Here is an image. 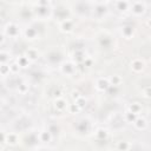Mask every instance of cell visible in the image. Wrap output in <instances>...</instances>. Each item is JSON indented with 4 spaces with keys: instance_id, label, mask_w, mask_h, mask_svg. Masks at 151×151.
Masks as SVG:
<instances>
[{
    "instance_id": "6da1fadb",
    "label": "cell",
    "mask_w": 151,
    "mask_h": 151,
    "mask_svg": "<svg viewBox=\"0 0 151 151\" xmlns=\"http://www.w3.org/2000/svg\"><path fill=\"white\" fill-rule=\"evenodd\" d=\"M144 67H145V63L142 59H134L131 63V68L134 72H142L144 70Z\"/></svg>"
},
{
    "instance_id": "7a4b0ae2",
    "label": "cell",
    "mask_w": 151,
    "mask_h": 151,
    "mask_svg": "<svg viewBox=\"0 0 151 151\" xmlns=\"http://www.w3.org/2000/svg\"><path fill=\"white\" fill-rule=\"evenodd\" d=\"M132 12L137 15L139 14H143L145 12V4L144 2H140V1H136L132 4Z\"/></svg>"
},
{
    "instance_id": "3957f363",
    "label": "cell",
    "mask_w": 151,
    "mask_h": 151,
    "mask_svg": "<svg viewBox=\"0 0 151 151\" xmlns=\"http://www.w3.org/2000/svg\"><path fill=\"white\" fill-rule=\"evenodd\" d=\"M5 31H6V34L7 35H9V37H17L18 35V33H19V28H18V26L15 25V24H8L7 26H6V28H5Z\"/></svg>"
},
{
    "instance_id": "277c9868",
    "label": "cell",
    "mask_w": 151,
    "mask_h": 151,
    "mask_svg": "<svg viewBox=\"0 0 151 151\" xmlns=\"http://www.w3.org/2000/svg\"><path fill=\"white\" fill-rule=\"evenodd\" d=\"M60 29H61L63 32H66V33L71 32V31L73 29V21L70 20V19L63 20L61 24H60Z\"/></svg>"
},
{
    "instance_id": "5b68a950",
    "label": "cell",
    "mask_w": 151,
    "mask_h": 151,
    "mask_svg": "<svg viewBox=\"0 0 151 151\" xmlns=\"http://www.w3.org/2000/svg\"><path fill=\"white\" fill-rule=\"evenodd\" d=\"M96 85H97V88L99 91H105V90H107L110 87V84H109L107 78H99L97 80V84Z\"/></svg>"
},
{
    "instance_id": "8992f818",
    "label": "cell",
    "mask_w": 151,
    "mask_h": 151,
    "mask_svg": "<svg viewBox=\"0 0 151 151\" xmlns=\"http://www.w3.org/2000/svg\"><path fill=\"white\" fill-rule=\"evenodd\" d=\"M18 142H19V137L17 133H6L5 143H7L8 145H15Z\"/></svg>"
},
{
    "instance_id": "52a82bcc",
    "label": "cell",
    "mask_w": 151,
    "mask_h": 151,
    "mask_svg": "<svg viewBox=\"0 0 151 151\" xmlns=\"http://www.w3.org/2000/svg\"><path fill=\"white\" fill-rule=\"evenodd\" d=\"M54 106H55V109L58 111H64L67 107V103H66V100L64 98L60 97V98H57L54 100Z\"/></svg>"
},
{
    "instance_id": "ba28073f",
    "label": "cell",
    "mask_w": 151,
    "mask_h": 151,
    "mask_svg": "<svg viewBox=\"0 0 151 151\" xmlns=\"http://www.w3.org/2000/svg\"><path fill=\"white\" fill-rule=\"evenodd\" d=\"M134 126L137 130H144L146 127V120L145 118H142V117H138L136 120H134Z\"/></svg>"
},
{
    "instance_id": "9c48e42d",
    "label": "cell",
    "mask_w": 151,
    "mask_h": 151,
    "mask_svg": "<svg viewBox=\"0 0 151 151\" xmlns=\"http://www.w3.org/2000/svg\"><path fill=\"white\" fill-rule=\"evenodd\" d=\"M26 57L28 60H35L39 57V52L35 48H28L26 52Z\"/></svg>"
},
{
    "instance_id": "30bf717a",
    "label": "cell",
    "mask_w": 151,
    "mask_h": 151,
    "mask_svg": "<svg viewBox=\"0 0 151 151\" xmlns=\"http://www.w3.org/2000/svg\"><path fill=\"white\" fill-rule=\"evenodd\" d=\"M107 80H109L110 86H118V85H120V83H122V78H120L118 74L111 76V77H110Z\"/></svg>"
},
{
    "instance_id": "8fae6325",
    "label": "cell",
    "mask_w": 151,
    "mask_h": 151,
    "mask_svg": "<svg viewBox=\"0 0 151 151\" xmlns=\"http://www.w3.org/2000/svg\"><path fill=\"white\" fill-rule=\"evenodd\" d=\"M107 136H109V132H107V130H105V129H98L97 132H96V138L99 139V140L106 139Z\"/></svg>"
},
{
    "instance_id": "7c38bea8",
    "label": "cell",
    "mask_w": 151,
    "mask_h": 151,
    "mask_svg": "<svg viewBox=\"0 0 151 151\" xmlns=\"http://www.w3.org/2000/svg\"><path fill=\"white\" fill-rule=\"evenodd\" d=\"M140 111H142V105H140L139 103H132V104L129 106V112H131V113L138 114Z\"/></svg>"
},
{
    "instance_id": "4fadbf2b",
    "label": "cell",
    "mask_w": 151,
    "mask_h": 151,
    "mask_svg": "<svg viewBox=\"0 0 151 151\" xmlns=\"http://www.w3.org/2000/svg\"><path fill=\"white\" fill-rule=\"evenodd\" d=\"M17 64L19 65V67H27V66H28V64H29V60L27 59V57H26V55H21V57H19V58H18Z\"/></svg>"
},
{
    "instance_id": "5bb4252c",
    "label": "cell",
    "mask_w": 151,
    "mask_h": 151,
    "mask_svg": "<svg viewBox=\"0 0 151 151\" xmlns=\"http://www.w3.org/2000/svg\"><path fill=\"white\" fill-rule=\"evenodd\" d=\"M73 66H72V64H70V63H64L63 65H61V71L64 72V73H66V74H72L73 73Z\"/></svg>"
},
{
    "instance_id": "9a60e30c",
    "label": "cell",
    "mask_w": 151,
    "mask_h": 151,
    "mask_svg": "<svg viewBox=\"0 0 151 151\" xmlns=\"http://www.w3.org/2000/svg\"><path fill=\"white\" fill-rule=\"evenodd\" d=\"M130 149V144L129 142H125V140H120L117 143V150L118 151H127Z\"/></svg>"
},
{
    "instance_id": "2e32d148",
    "label": "cell",
    "mask_w": 151,
    "mask_h": 151,
    "mask_svg": "<svg viewBox=\"0 0 151 151\" xmlns=\"http://www.w3.org/2000/svg\"><path fill=\"white\" fill-rule=\"evenodd\" d=\"M123 35L126 38V39H130L132 35H133V28L131 26H125L123 28Z\"/></svg>"
},
{
    "instance_id": "e0dca14e",
    "label": "cell",
    "mask_w": 151,
    "mask_h": 151,
    "mask_svg": "<svg viewBox=\"0 0 151 151\" xmlns=\"http://www.w3.org/2000/svg\"><path fill=\"white\" fill-rule=\"evenodd\" d=\"M39 138H40L41 142H50L51 138H52V136H51V133L48 131H41L39 133Z\"/></svg>"
},
{
    "instance_id": "ac0fdd59",
    "label": "cell",
    "mask_w": 151,
    "mask_h": 151,
    "mask_svg": "<svg viewBox=\"0 0 151 151\" xmlns=\"http://www.w3.org/2000/svg\"><path fill=\"white\" fill-rule=\"evenodd\" d=\"M25 35H26V38H28V39H34L35 35H37V31H35L34 28L29 27V28H27V29L25 31Z\"/></svg>"
},
{
    "instance_id": "d6986e66",
    "label": "cell",
    "mask_w": 151,
    "mask_h": 151,
    "mask_svg": "<svg viewBox=\"0 0 151 151\" xmlns=\"http://www.w3.org/2000/svg\"><path fill=\"white\" fill-rule=\"evenodd\" d=\"M137 118H138V114H134V113H131V112L125 113V120L129 122V123H134V120Z\"/></svg>"
},
{
    "instance_id": "ffe728a7",
    "label": "cell",
    "mask_w": 151,
    "mask_h": 151,
    "mask_svg": "<svg viewBox=\"0 0 151 151\" xmlns=\"http://www.w3.org/2000/svg\"><path fill=\"white\" fill-rule=\"evenodd\" d=\"M9 59V54L5 51H0V64H6Z\"/></svg>"
},
{
    "instance_id": "44dd1931",
    "label": "cell",
    "mask_w": 151,
    "mask_h": 151,
    "mask_svg": "<svg viewBox=\"0 0 151 151\" xmlns=\"http://www.w3.org/2000/svg\"><path fill=\"white\" fill-rule=\"evenodd\" d=\"M7 73H9V65L0 64V74L1 76H6Z\"/></svg>"
},
{
    "instance_id": "7402d4cb",
    "label": "cell",
    "mask_w": 151,
    "mask_h": 151,
    "mask_svg": "<svg viewBox=\"0 0 151 151\" xmlns=\"http://www.w3.org/2000/svg\"><path fill=\"white\" fill-rule=\"evenodd\" d=\"M129 6H130V2H127V1H118L117 2L118 9H126Z\"/></svg>"
},
{
    "instance_id": "603a6c76",
    "label": "cell",
    "mask_w": 151,
    "mask_h": 151,
    "mask_svg": "<svg viewBox=\"0 0 151 151\" xmlns=\"http://www.w3.org/2000/svg\"><path fill=\"white\" fill-rule=\"evenodd\" d=\"M19 70H20V67H19V65H18L17 63H13V64L9 65V72H12V73H18Z\"/></svg>"
},
{
    "instance_id": "cb8c5ba5",
    "label": "cell",
    "mask_w": 151,
    "mask_h": 151,
    "mask_svg": "<svg viewBox=\"0 0 151 151\" xmlns=\"http://www.w3.org/2000/svg\"><path fill=\"white\" fill-rule=\"evenodd\" d=\"M80 109L78 107V105L74 103V104H70L68 105V111H70V113H77L78 111H79Z\"/></svg>"
},
{
    "instance_id": "d4e9b609",
    "label": "cell",
    "mask_w": 151,
    "mask_h": 151,
    "mask_svg": "<svg viewBox=\"0 0 151 151\" xmlns=\"http://www.w3.org/2000/svg\"><path fill=\"white\" fill-rule=\"evenodd\" d=\"M74 103L78 105V107H79V109H83V107L85 106V103H86V100H85V98H84V97H80V98H79V99H77Z\"/></svg>"
},
{
    "instance_id": "484cf974",
    "label": "cell",
    "mask_w": 151,
    "mask_h": 151,
    "mask_svg": "<svg viewBox=\"0 0 151 151\" xmlns=\"http://www.w3.org/2000/svg\"><path fill=\"white\" fill-rule=\"evenodd\" d=\"M27 91H28V85H26V84H21V85H19V92L25 93V92H27Z\"/></svg>"
},
{
    "instance_id": "4316f807",
    "label": "cell",
    "mask_w": 151,
    "mask_h": 151,
    "mask_svg": "<svg viewBox=\"0 0 151 151\" xmlns=\"http://www.w3.org/2000/svg\"><path fill=\"white\" fill-rule=\"evenodd\" d=\"M80 97H83V96H81L78 91H73V92H72V98H73V100H74V101H76L77 99H79Z\"/></svg>"
},
{
    "instance_id": "83f0119b",
    "label": "cell",
    "mask_w": 151,
    "mask_h": 151,
    "mask_svg": "<svg viewBox=\"0 0 151 151\" xmlns=\"http://www.w3.org/2000/svg\"><path fill=\"white\" fill-rule=\"evenodd\" d=\"M5 138H6V133L0 131V142H5Z\"/></svg>"
},
{
    "instance_id": "f1b7e54d",
    "label": "cell",
    "mask_w": 151,
    "mask_h": 151,
    "mask_svg": "<svg viewBox=\"0 0 151 151\" xmlns=\"http://www.w3.org/2000/svg\"><path fill=\"white\" fill-rule=\"evenodd\" d=\"M150 97V87H146L145 90V98H149Z\"/></svg>"
},
{
    "instance_id": "f546056e",
    "label": "cell",
    "mask_w": 151,
    "mask_h": 151,
    "mask_svg": "<svg viewBox=\"0 0 151 151\" xmlns=\"http://www.w3.org/2000/svg\"><path fill=\"white\" fill-rule=\"evenodd\" d=\"M85 64H86V66H91L92 60H91V59H86V60H85Z\"/></svg>"
},
{
    "instance_id": "4dcf8cb0",
    "label": "cell",
    "mask_w": 151,
    "mask_h": 151,
    "mask_svg": "<svg viewBox=\"0 0 151 151\" xmlns=\"http://www.w3.org/2000/svg\"><path fill=\"white\" fill-rule=\"evenodd\" d=\"M2 41H4V35L0 33V42H2Z\"/></svg>"
}]
</instances>
